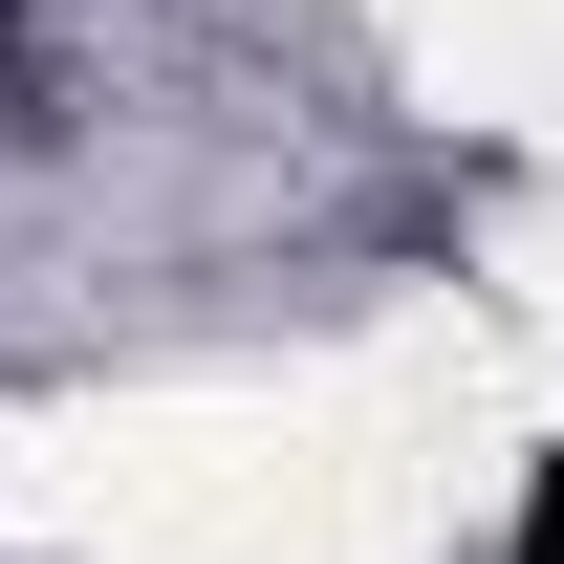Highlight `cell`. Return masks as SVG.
Masks as SVG:
<instances>
[{
    "instance_id": "6da1fadb",
    "label": "cell",
    "mask_w": 564,
    "mask_h": 564,
    "mask_svg": "<svg viewBox=\"0 0 564 564\" xmlns=\"http://www.w3.org/2000/svg\"><path fill=\"white\" fill-rule=\"evenodd\" d=\"M521 564H564V456H543V499H521Z\"/></svg>"
}]
</instances>
